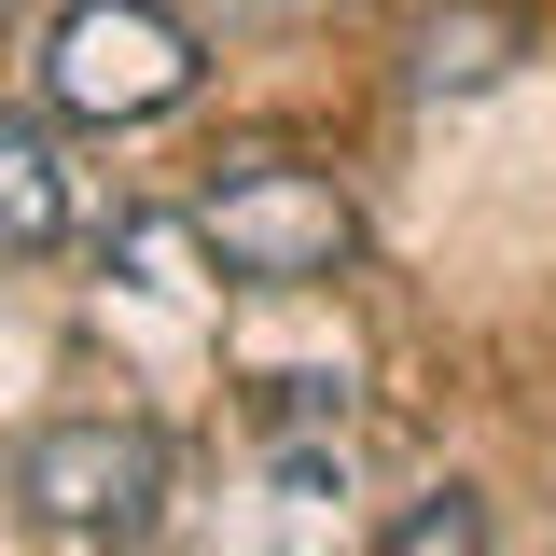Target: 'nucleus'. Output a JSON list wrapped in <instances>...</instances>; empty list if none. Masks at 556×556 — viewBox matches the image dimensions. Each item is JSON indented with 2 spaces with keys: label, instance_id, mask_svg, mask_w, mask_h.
<instances>
[{
  "label": "nucleus",
  "instance_id": "obj_1",
  "mask_svg": "<svg viewBox=\"0 0 556 556\" xmlns=\"http://www.w3.org/2000/svg\"><path fill=\"white\" fill-rule=\"evenodd\" d=\"M195 251L237 292H306V278H348L362 251V208H348L334 167H292V153H251L195 195Z\"/></svg>",
  "mask_w": 556,
  "mask_h": 556
},
{
  "label": "nucleus",
  "instance_id": "obj_2",
  "mask_svg": "<svg viewBox=\"0 0 556 556\" xmlns=\"http://www.w3.org/2000/svg\"><path fill=\"white\" fill-rule=\"evenodd\" d=\"M195 28L167 14V0H70L56 28H42V98L84 112V126H153V112H181L195 98Z\"/></svg>",
  "mask_w": 556,
  "mask_h": 556
},
{
  "label": "nucleus",
  "instance_id": "obj_3",
  "mask_svg": "<svg viewBox=\"0 0 556 556\" xmlns=\"http://www.w3.org/2000/svg\"><path fill=\"white\" fill-rule=\"evenodd\" d=\"M14 501L56 529V543H153L167 515V445L139 417H42L14 445Z\"/></svg>",
  "mask_w": 556,
  "mask_h": 556
},
{
  "label": "nucleus",
  "instance_id": "obj_4",
  "mask_svg": "<svg viewBox=\"0 0 556 556\" xmlns=\"http://www.w3.org/2000/svg\"><path fill=\"white\" fill-rule=\"evenodd\" d=\"M529 42H543L529 0H431V14L404 28V84H417V98H486Z\"/></svg>",
  "mask_w": 556,
  "mask_h": 556
},
{
  "label": "nucleus",
  "instance_id": "obj_5",
  "mask_svg": "<svg viewBox=\"0 0 556 556\" xmlns=\"http://www.w3.org/2000/svg\"><path fill=\"white\" fill-rule=\"evenodd\" d=\"M70 251V167L28 112H0V265H42Z\"/></svg>",
  "mask_w": 556,
  "mask_h": 556
},
{
  "label": "nucleus",
  "instance_id": "obj_6",
  "mask_svg": "<svg viewBox=\"0 0 556 556\" xmlns=\"http://www.w3.org/2000/svg\"><path fill=\"white\" fill-rule=\"evenodd\" d=\"M376 556H501V529H486V486H417L404 515L376 529Z\"/></svg>",
  "mask_w": 556,
  "mask_h": 556
},
{
  "label": "nucleus",
  "instance_id": "obj_7",
  "mask_svg": "<svg viewBox=\"0 0 556 556\" xmlns=\"http://www.w3.org/2000/svg\"><path fill=\"white\" fill-rule=\"evenodd\" d=\"M278 14H348V0H278Z\"/></svg>",
  "mask_w": 556,
  "mask_h": 556
}]
</instances>
